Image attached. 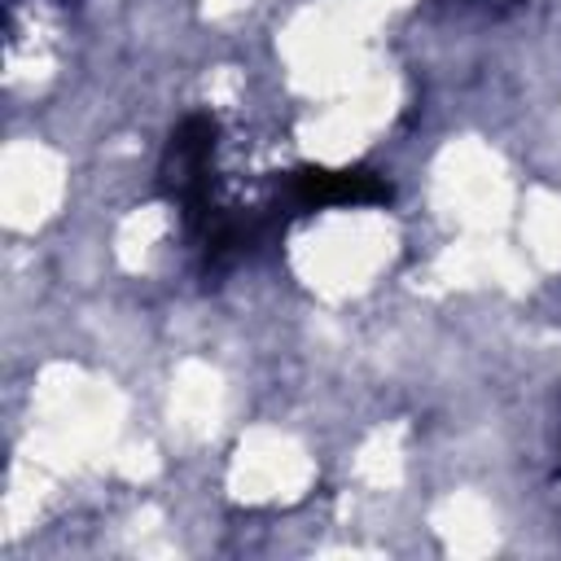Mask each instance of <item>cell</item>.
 Listing matches in <instances>:
<instances>
[{
  "mask_svg": "<svg viewBox=\"0 0 561 561\" xmlns=\"http://www.w3.org/2000/svg\"><path fill=\"white\" fill-rule=\"evenodd\" d=\"M390 202V184L364 167H298L285 180V206L298 215L333 210V206H381Z\"/></svg>",
  "mask_w": 561,
  "mask_h": 561,
  "instance_id": "obj_2",
  "label": "cell"
},
{
  "mask_svg": "<svg viewBox=\"0 0 561 561\" xmlns=\"http://www.w3.org/2000/svg\"><path fill=\"white\" fill-rule=\"evenodd\" d=\"M215 145L219 123L210 114H188L171 127L158 158V193L180 210L184 228L215 206Z\"/></svg>",
  "mask_w": 561,
  "mask_h": 561,
  "instance_id": "obj_1",
  "label": "cell"
},
{
  "mask_svg": "<svg viewBox=\"0 0 561 561\" xmlns=\"http://www.w3.org/2000/svg\"><path fill=\"white\" fill-rule=\"evenodd\" d=\"M473 4H482V9H508V4H517V0H473Z\"/></svg>",
  "mask_w": 561,
  "mask_h": 561,
  "instance_id": "obj_3",
  "label": "cell"
}]
</instances>
